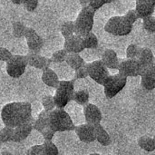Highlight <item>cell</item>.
<instances>
[{"instance_id":"f35d334b","label":"cell","mask_w":155,"mask_h":155,"mask_svg":"<svg viewBox=\"0 0 155 155\" xmlns=\"http://www.w3.org/2000/svg\"><path fill=\"white\" fill-rule=\"evenodd\" d=\"M12 56H13V54L11 51H9L5 47H0V61L6 63L12 58Z\"/></svg>"},{"instance_id":"4dcf8cb0","label":"cell","mask_w":155,"mask_h":155,"mask_svg":"<svg viewBox=\"0 0 155 155\" xmlns=\"http://www.w3.org/2000/svg\"><path fill=\"white\" fill-rule=\"evenodd\" d=\"M143 25L145 31L150 34L155 33V17L153 15H150L143 18Z\"/></svg>"},{"instance_id":"f6af8a7d","label":"cell","mask_w":155,"mask_h":155,"mask_svg":"<svg viewBox=\"0 0 155 155\" xmlns=\"http://www.w3.org/2000/svg\"><path fill=\"white\" fill-rule=\"evenodd\" d=\"M2 154H10L11 155V153H7V152H3V153H2Z\"/></svg>"},{"instance_id":"52a82bcc","label":"cell","mask_w":155,"mask_h":155,"mask_svg":"<svg viewBox=\"0 0 155 155\" xmlns=\"http://www.w3.org/2000/svg\"><path fill=\"white\" fill-rule=\"evenodd\" d=\"M88 76L96 84L103 85L110 75L108 68L104 64L101 60H95L86 64Z\"/></svg>"},{"instance_id":"d4e9b609","label":"cell","mask_w":155,"mask_h":155,"mask_svg":"<svg viewBox=\"0 0 155 155\" xmlns=\"http://www.w3.org/2000/svg\"><path fill=\"white\" fill-rule=\"evenodd\" d=\"M82 41H83L84 49H95L97 48L98 44H99L97 36L93 32H90L86 35L83 36Z\"/></svg>"},{"instance_id":"1f68e13d","label":"cell","mask_w":155,"mask_h":155,"mask_svg":"<svg viewBox=\"0 0 155 155\" xmlns=\"http://www.w3.org/2000/svg\"><path fill=\"white\" fill-rule=\"evenodd\" d=\"M42 105L44 107V110L51 112L55 108L54 101V96L53 95H45L42 98Z\"/></svg>"},{"instance_id":"44dd1931","label":"cell","mask_w":155,"mask_h":155,"mask_svg":"<svg viewBox=\"0 0 155 155\" xmlns=\"http://www.w3.org/2000/svg\"><path fill=\"white\" fill-rule=\"evenodd\" d=\"M64 62H66V64L74 71L85 64V61L84 60V58L79 54H76V53H68Z\"/></svg>"},{"instance_id":"f546056e","label":"cell","mask_w":155,"mask_h":155,"mask_svg":"<svg viewBox=\"0 0 155 155\" xmlns=\"http://www.w3.org/2000/svg\"><path fill=\"white\" fill-rule=\"evenodd\" d=\"M43 155H58L59 151L57 146L52 141H45L42 144Z\"/></svg>"},{"instance_id":"5bb4252c","label":"cell","mask_w":155,"mask_h":155,"mask_svg":"<svg viewBox=\"0 0 155 155\" xmlns=\"http://www.w3.org/2000/svg\"><path fill=\"white\" fill-rule=\"evenodd\" d=\"M75 134L78 136L79 140L84 143H92L95 142V133L94 125L84 124L75 126Z\"/></svg>"},{"instance_id":"e0dca14e","label":"cell","mask_w":155,"mask_h":155,"mask_svg":"<svg viewBox=\"0 0 155 155\" xmlns=\"http://www.w3.org/2000/svg\"><path fill=\"white\" fill-rule=\"evenodd\" d=\"M101 61L108 69L117 70L120 60L117 56V54L113 49H106L102 54Z\"/></svg>"},{"instance_id":"7a4b0ae2","label":"cell","mask_w":155,"mask_h":155,"mask_svg":"<svg viewBox=\"0 0 155 155\" xmlns=\"http://www.w3.org/2000/svg\"><path fill=\"white\" fill-rule=\"evenodd\" d=\"M48 127L55 133L71 132L75 129L71 116L64 108H54L49 113Z\"/></svg>"},{"instance_id":"74e56055","label":"cell","mask_w":155,"mask_h":155,"mask_svg":"<svg viewBox=\"0 0 155 155\" xmlns=\"http://www.w3.org/2000/svg\"><path fill=\"white\" fill-rule=\"evenodd\" d=\"M40 134H42V136H43V138H44L45 141H52L53 138H54V136L55 132L53 131L50 127L47 126V127H45V129H43V130L40 132Z\"/></svg>"},{"instance_id":"277c9868","label":"cell","mask_w":155,"mask_h":155,"mask_svg":"<svg viewBox=\"0 0 155 155\" xmlns=\"http://www.w3.org/2000/svg\"><path fill=\"white\" fill-rule=\"evenodd\" d=\"M55 89L54 95L55 108H64L73 100V95L75 91L74 80L59 81L58 86Z\"/></svg>"},{"instance_id":"ac0fdd59","label":"cell","mask_w":155,"mask_h":155,"mask_svg":"<svg viewBox=\"0 0 155 155\" xmlns=\"http://www.w3.org/2000/svg\"><path fill=\"white\" fill-rule=\"evenodd\" d=\"M143 69L154 64V55L153 51L148 47H141L136 58Z\"/></svg>"},{"instance_id":"d6a6232c","label":"cell","mask_w":155,"mask_h":155,"mask_svg":"<svg viewBox=\"0 0 155 155\" xmlns=\"http://www.w3.org/2000/svg\"><path fill=\"white\" fill-rule=\"evenodd\" d=\"M67 52L64 50V49H60V50H57L55 51L52 56H51V60L53 63H56V64H60V63H63L65 61V58H66V55H67Z\"/></svg>"},{"instance_id":"2e32d148","label":"cell","mask_w":155,"mask_h":155,"mask_svg":"<svg viewBox=\"0 0 155 155\" xmlns=\"http://www.w3.org/2000/svg\"><path fill=\"white\" fill-rule=\"evenodd\" d=\"M141 76V84L146 91H153L155 89V65L153 64L143 69Z\"/></svg>"},{"instance_id":"5b68a950","label":"cell","mask_w":155,"mask_h":155,"mask_svg":"<svg viewBox=\"0 0 155 155\" xmlns=\"http://www.w3.org/2000/svg\"><path fill=\"white\" fill-rule=\"evenodd\" d=\"M131 25L124 15H116L111 17L104 25V31L114 36H125L133 31Z\"/></svg>"},{"instance_id":"60d3db41","label":"cell","mask_w":155,"mask_h":155,"mask_svg":"<svg viewBox=\"0 0 155 155\" xmlns=\"http://www.w3.org/2000/svg\"><path fill=\"white\" fill-rule=\"evenodd\" d=\"M27 155H43V147L42 144H36L32 147H30L27 152Z\"/></svg>"},{"instance_id":"d6986e66","label":"cell","mask_w":155,"mask_h":155,"mask_svg":"<svg viewBox=\"0 0 155 155\" xmlns=\"http://www.w3.org/2000/svg\"><path fill=\"white\" fill-rule=\"evenodd\" d=\"M42 71H43V73H42V81H43V83L48 87L56 88L58 86V84H59V81H60L57 74L53 69H51L50 67H48L46 69H44Z\"/></svg>"},{"instance_id":"9c48e42d","label":"cell","mask_w":155,"mask_h":155,"mask_svg":"<svg viewBox=\"0 0 155 155\" xmlns=\"http://www.w3.org/2000/svg\"><path fill=\"white\" fill-rule=\"evenodd\" d=\"M117 70L119 71V74L128 78L140 76L143 71V68L137 59L126 58L120 61Z\"/></svg>"},{"instance_id":"6da1fadb","label":"cell","mask_w":155,"mask_h":155,"mask_svg":"<svg viewBox=\"0 0 155 155\" xmlns=\"http://www.w3.org/2000/svg\"><path fill=\"white\" fill-rule=\"evenodd\" d=\"M32 117V105L28 102H13L1 110V120L5 126L15 128Z\"/></svg>"},{"instance_id":"ffe728a7","label":"cell","mask_w":155,"mask_h":155,"mask_svg":"<svg viewBox=\"0 0 155 155\" xmlns=\"http://www.w3.org/2000/svg\"><path fill=\"white\" fill-rule=\"evenodd\" d=\"M94 133H95V141H97L101 145L109 146L112 143V140L109 134L101 124L94 125Z\"/></svg>"},{"instance_id":"603a6c76","label":"cell","mask_w":155,"mask_h":155,"mask_svg":"<svg viewBox=\"0 0 155 155\" xmlns=\"http://www.w3.org/2000/svg\"><path fill=\"white\" fill-rule=\"evenodd\" d=\"M155 5H147V4H140V3H136L135 5V12L138 15V18H144L150 15H153L154 13Z\"/></svg>"},{"instance_id":"8992f818","label":"cell","mask_w":155,"mask_h":155,"mask_svg":"<svg viewBox=\"0 0 155 155\" xmlns=\"http://www.w3.org/2000/svg\"><path fill=\"white\" fill-rule=\"evenodd\" d=\"M127 77L122 75L121 74H115L113 75H109L105 83L103 84L104 95L108 99H112L115 97L126 86Z\"/></svg>"},{"instance_id":"ee69618b","label":"cell","mask_w":155,"mask_h":155,"mask_svg":"<svg viewBox=\"0 0 155 155\" xmlns=\"http://www.w3.org/2000/svg\"><path fill=\"white\" fill-rule=\"evenodd\" d=\"M24 1H25V0H11V2H12L14 5H23Z\"/></svg>"},{"instance_id":"4316f807","label":"cell","mask_w":155,"mask_h":155,"mask_svg":"<svg viewBox=\"0 0 155 155\" xmlns=\"http://www.w3.org/2000/svg\"><path fill=\"white\" fill-rule=\"evenodd\" d=\"M60 32L62 35L65 38L68 36H71L74 34L75 28H74V21H64L60 25Z\"/></svg>"},{"instance_id":"484cf974","label":"cell","mask_w":155,"mask_h":155,"mask_svg":"<svg viewBox=\"0 0 155 155\" xmlns=\"http://www.w3.org/2000/svg\"><path fill=\"white\" fill-rule=\"evenodd\" d=\"M90 99V94L88 93L87 90H78V91H74V95H73V100L79 105H85L86 104H88Z\"/></svg>"},{"instance_id":"ba28073f","label":"cell","mask_w":155,"mask_h":155,"mask_svg":"<svg viewBox=\"0 0 155 155\" xmlns=\"http://www.w3.org/2000/svg\"><path fill=\"white\" fill-rule=\"evenodd\" d=\"M27 65L28 64L25 55L13 54L12 58L6 62L5 70L10 77L19 78L25 74Z\"/></svg>"},{"instance_id":"9a60e30c","label":"cell","mask_w":155,"mask_h":155,"mask_svg":"<svg viewBox=\"0 0 155 155\" xmlns=\"http://www.w3.org/2000/svg\"><path fill=\"white\" fill-rule=\"evenodd\" d=\"M64 49L67 53H76V54L82 53L84 50L82 41V36L74 34L71 36L65 37L64 43Z\"/></svg>"},{"instance_id":"836d02e7","label":"cell","mask_w":155,"mask_h":155,"mask_svg":"<svg viewBox=\"0 0 155 155\" xmlns=\"http://www.w3.org/2000/svg\"><path fill=\"white\" fill-rule=\"evenodd\" d=\"M140 46L135 44H131L126 48V58L130 59H136L138 56V54L140 52Z\"/></svg>"},{"instance_id":"7bdbcfd3","label":"cell","mask_w":155,"mask_h":155,"mask_svg":"<svg viewBox=\"0 0 155 155\" xmlns=\"http://www.w3.org/2000/svg\"><path fill=\"white\" fill-rule=\"evenodd\" d=\"M89 1L90 0H79V3H80L82 7H84V6L89 5Z\"/></svg>"},{"instance_id":"e575fe53","label":"cell","mask_w":155,"mask_h":155,"mask_svg":"<svg viewBox=\"0 0 155 155\" xmlns=\"http://www.w3.org/2000/svg\"><path fill=\"white\" fill-rule=\"evenodd\" d=\"M86 77H88V73H87V66H86V63H85L83 66H81L80 68L75 70L74 80L84 79Z\"/></svg>"},{"instance_id":"b9f144b4","label":"cell","mask_w":155,"mask_h":155,"mask_svg":"<svg viewBox=\"0 0 155 155\" xmlns=\"http://www.w3.org/2000/svg\"><path fill=\"white\" fill-rule=\"evenodd\" d=\"M136 3L147 4V5H155V0H136Z\"/></svg>"},{"instance_id":"30bf717a","label":"cell","mask_w":155,"mask_h":155,"mask_svg":"<svg viewBox=\"0 0 155 155\" xmlns=\"http://www.w3.org/2000/svg\"><path fill=\"white\" fill-rule=\"evenodd\" d=\"M24 37L26 40V44L30 52L41 53L44 46V41L34 28L27 27Z\"/></svg>"},{"instance_id":"3957f363","label":"cell","mask_w":155,"mask_h":155,"mask_svg":"<svg viewBox=\"0 0 155 155\" xmlns=\"http://www.w3.org/2000/svg\"><path fill=\"white\" fill-rule=\"evenodd\" d=\"M95 10L93 9L90 5L82 7L80 13L78 14L74 21V34L80 36H84L90 32H92L94 22Z\"/></svg>"},{"instance_id":"83f0119b","label":"cell","mask_w":155,"mask_h":155,"mask_svg":"<svg viewBox=\"0 0 155 155\" xmlns=\"http://www.w3.org/2000/svg\"><path fill=\"white\" fill-rule=\"evenodd\" d=\"M26 26L25 25L24 23L20 21H15L13 22L12 24V31H13V35L15 38H22L25 36V32H26Z\"/></svg>"},{"instance_id":"d590c367","label":"cell","mask_w":155,"mask_h":155,"mask_svg":"<svg viewBox=\"0 0 155 155\" xmlns=\"http://www.w3.org/2000/svg\"><path fill=\"white\" fill-rule=\"evenodd\" d=\"M38 4H39V0H25L23 3V5L26 11L34 12L37 8Z\"/></svg>"},{"instance_id":"f1b7e54d","label":"cell","mask_w":155,"mask_h":155,"mask_svg":"<svg viewBox=\"0 0 155 155\" xmlns=\"http://www.w3.org/2000/svg\"><path fill=\"white\" fill-rule=\"evenodd\" d=\"M13 134H14V128L5 125V127H3L0 130V143L12 142Z\"/></svg>"},{"instance_id":"7dc6e473","label":"cell","mask_w":155,"mask_h":155,"mask_svg":"<svg viewBox=\"0 0 155 155\" xmlns=\"http://www.w3.org/2000/svg\"><path fill=\"white\" fill-rule=\"evenodd\" d=\"M61 1H65V0H61Z\"/></svg>"},{"instance_id":"8fae6325","label":"cell","mask_w":155,"mask_h":155,"mask_svg":"<svg viewBox=\"0 0 155 155\" xmlns=\"http://www.w3.org/2000/svg\"><path fill=\"white\" fill-rule=\"evenodd\" d=\"M25 56L27 60V64L39 70H44V69L50 67L51 64L53 63L51 58L43 56L40 54V53L29 51L25 54Z\"/></svg>"},{"instance_id":"cb8c5ba5","label":"cell","mask_w":155,"mask_h":155,"mask_svg":"<svg viewBox=\"0 0 155 155\" xmlns=\"http://www.w3.org/2000/svg\"><path fill=\"white\" fill-rule=\"evenodd\" d=\"M138 146L145 152L152 153L155 150V140L150 136H142L137 141Z\"/></svg>"},{"instance_id":"7402d4cb","label":"cell","mask_w":155,"mask_h":155,"mask_svg":"<svg viewBox=\"0 0 155 155\" xmlns=\"http://www.w3.org/2000/svg\"><path fill=\"white\" fill-rule=\"evenodd\" d=\"M49 113L48 111L44 110L43 112H41L37 118L35 120H34V124H33V130H35L37 132H41L43 129H45V127L48 126V117H49Z\"/></svg>"},{"instance_id":"8d00e7d4","label":"cell","mask_w":155,"mask_h":155,"mask_svg":"<svg viewBox=\"0 0 155 155\" xmlns=\"http://www.w3.org/2000/svg\"><path fill=\"white\" fill-rule=\"evenodd\" d=\"M106 4H111V0H90L89 1V5L95 11H97L98 9H100L102 6H104Z\"/></svg>"},{"instance_id":"bcb514c9","label":"cell","mask_w":155,"mask_h":155,"mask_svg":"<svg viewBox=\"0 0 155 155\" xmlns=\"http://www.w3.org/2000/svg\"><path fill=\"white\" fill-rule=\"evenodd\" d=\"M116 1H118V0H111V3H114V2H116Z\"/></svg>"},{"instance_id":"4fadbf2b","label":"cell","mask_w":155,"mask_h":155,"mask_svg":"<svg viewBox=\"0 0 155 155\" xmlns=\"http://www.w3.org/2000/svg\"><path fill=\"white\" fill-rule=\"evenodd\" d=\"M84 106V114L86 124H89L92 125H96L98 124H101L103 115H102V112L100 108L94 104H86Z\"/></svg>"},{"instance_id":"ab89813d","label":"cell","mask_w":155,"mask_h":155,"mask_svg":"<svg viewBox=\"0 0 155 155\" xmlns=\"http://www.w3.org/2000/svg\"><path fill=\"white\" fill-rule=\"evenodd\" d=\"M124 16V18H125L131 25H134V24L139 19V18H138V15H137V14H136V12H135L134 9L129 10Z\"/></svg>"},{"instance_id":"7c38bea8","label":"cell","mask_w":155,"mask_h":155,"mask_svg":"<svg viewBox=\"0 0 155 155\" xmlns=\"http://www.w3.org/2000/svg\"><path fill=\"white\" fill-rule=\"evenodd\" d=\"M34 120L35 119L32 116L31 119L28 120L27 122L14 128V134H13V138H12L13 143H21L25 141L31 134L33 131Z\"/></svg>"}]
</instances>
